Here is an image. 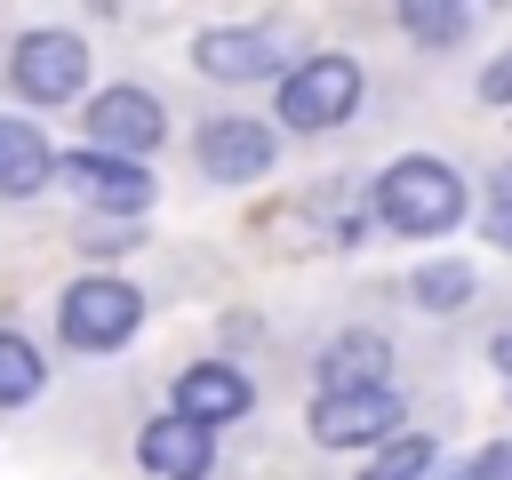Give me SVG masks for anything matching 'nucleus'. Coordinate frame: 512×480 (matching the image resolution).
Segmentation results:
<instances>
[{
	"instance_id": "nucleus-1",
	"label": "nucleus",
	"mask_w": 512,
	"mask_h": 480,
	"mask_svg": "<svg viewBox=\"0 0 512 480\" xmlns=\"http://www.w3.org/2000/svg\"><path fill=\"white\" fill-rule=\"evenodd\" d=\"M376 216H384L392 232H448V224L464 216V176H456L448 160L408 152V160H392V168L376 176Z\"/></svg>"
},
{
	"instance_id": "nucleus-2",
	"label": "nucleus",
	"mask_w": 512,
	"mask_h": 480,
	"mask_svg": "<svg viewBox=\"0 0 512 480\" xmlns=\"http://www.w3.org/2000/svg\"><path fill=\"white\" fill-rule=\"evenodd\" d=\"M352 104H360V64H352V56H304V64L280 80V120L304 128V136L352 120Z\"/></svg>"
},
{
	"instance_id": "nucleus-3",
	"label": "nucleus",
	"mask_w": 512,
	"mask_h": 480,
	"mask_svg": "<svg viewBox=\"0 0 512 480\" xmlns=\"http://www.w3.org/2000/svg\"><path fill=\"white\" fill-rule=\"evenodd\" d=\"M136 320H144V296H136L128 280H72V288H64V312H56L64 344H80V352H112V344H128Z\"/></svg>"
},
{
	"instance_id": "nucleus-4",
	"label": "nucleus",
	"mask_w": 512,
	"mask_h": 480,
	"mask_svg": "<svg viewBox=\"0 0 512 480\" xmlns=\"http://www.w3.org/2000/svg\"><path fill=\"white\" fill-rule=\"evenodd\" d=\"M400 424V392L392 384H368V392H320L312 400V440L320 448H360V440H384ZM400 440V432H392Z\"/></svg>"
},
{
	"instance_id": "nucleus-5",
	"label": "nucleus",
	"mask_w": 512,
	"mask_h": 480,
	"mask_svg": "<svg viewBox=\"0 0 512 480\" xmlns=\"http://www.w3.org/2000/svg\"><path fill=\"white\" fill-rule=\"evenodd\" d=\"M8 72H16V88H24L32 104H64V96H80V80H88V48H80L72 32H32Z\"/></svg>"
},
{
	"instance_id": "nucleus-6",
	"label": "nucleus",
	"mask_w": 512,
	"mask_h": 480,
	"mask_svg": "<svg viewBox=\"0 0 512 480\" xmlns=\"http://www.w3.org/2000/svg\"><path fill=\"white\" fill-rule=\"evenodd\" d=\"M88 136H96L112 160H136V152H152V144L168 136V120H160V104H152L144 88H104V96L88 104Z\"/></svg>"
},
{
	"instance_id": "nucleus-7",
	"label": "nucleus",
	"mask_w": 512,
	"mask_h": 480,
	"mask_svg": "<svg viewBox=\"0 0 512 480\" xmlns=\"http://www.w3.org/2000/svg\"><path fill=\"white\" fill-rule=\"evenodd\" d=\"M200 168H208L216 184H256V176L272 168V128H264V120H240V112L208 120V128H200Z\"/></svg>"
},
{
	"instance_id": "nucleus-8",
	"label": "nucleus",
	"mask_w": 512,
	"mask_h": 480,
	"mask_svg": "<svg viewBox=\"0 0 512 480\" xmlns=\"http://www.w3.org/2000/svg\"><path fill=\"white\" fill-rule=\"evenodd\" d=\"M64 184H72L88 208H112V216L152 208V176H144L136 160H112V152H72V160H64Z\"/></svg>"
},
{
	"instance_id": "nucleus-9",
	"label": "nucleus",
	"mask_w": 512,
	"mask_h": 480,
	"mask_svg": "<svg viewBox=\"0 0 512 480\" xmlns=\"http://www.w3.org/2000/svg\"><path fill=\"white\" fill-rule=\"evenodd\" d=\"M136 456H144L160 480H208V464H216L208 424H192V416H160V424H144Z\"/></svg>"
},
{
	"instance_id": "nucleus-10",
	"label": "nucleus",
	"mask_w": 512,
	"mask_h": 480,
	"mask_svg": "<svg viewBox=\"0 0 512 480\" xmlns=\"http://www.w3.org/2000/svg\"><path fill=\"white\" fill-rule=\"evenodd\" d=\"M240 408H248V376H240V368L200 360V368L176 376V416H192V424H224V416H240Z\"/></svg>"
},
{
	"instance_id": "nucleus-11",
	"label": "nucleus",
	"mask_w": 512,
	"mask_h": 480,
	"mask_svg": "<svg viewBox=\"0 0 512 480\" xmlns=\"http://www.w3.org/2000/svg\"><path fill=\"white\" fill-rule=\"evenodd\" d=\"M56 176V152L32 120H0V200H32Z\"/></svg>"
},
{
	"instance_id": "nucleus-12",
	"label": "nucleus",
	"mask_w": 512,
	"mask_h": 480,
	"mask_svg": "<svg viewBox=\"0 0 512 480\" xmlns=\"http://www.w3.org/2000/svg\"><path fill=\"white\" fill-rule=\"evenodd\" d=\"M192 64L208 80H264L272 72V48H264V32H200Z\"/></svg>"
},
{
	"instance_id": "nucleus-13",
	"label": "nucleus",
	"mask_w": 512,
	"mask_h": 480,
	"mask_svg": "<svg viewBox=\"0 0 512 480\" xmlns=\"http://www.w3.org/2000/svg\"><path fill=\"white\" fill-rule=\"evenodd\" d=\"M384 368H392V352L376 336H344L320 352V376H328L320 392H368V384H384Z\"/></svg>"
},
{
	"instance_id": "nucleus-14",
	"label": "nucleus",
	"mask_w": 512,
	"mask_h": 480,
	"mask_svg": "<svg viewBox=\"0 0 512 480\" xmlns=\"http://www.w3.org/2000/svg\"><path fill=\"white\" fill-rule=\"evenodd\" d=\"M32 392H40V352L16 328H0V408H24Z\"/></svg>"
},
{
	"instance_id": "nucleus-15",
	"label": "nucleus",
	"mask_w": 512,
	"mask_h": 480,
	"mask_svg": "<svg viewBox=\"0 0 512 480\" xmlns=\"http://www.w3.org/2000/svg\"><path fill=\"white\" fill-rule=\"evenodd\" d=\"M424 464H432V440L400 432V440H384V456H376L360 480H424Z\"/></svg>"
},
{
	"instance_id": "nucleus-16",
	"label": "nucleus",
	"mask_w": 512,
	"mask_h": 480,
	"mask_svg": "<svg viewBox=\"0 0 512 480\" xmlns=\"http://www.w3.org/2000/svg\"><path fill=\"white\" fill-rule=\"evenodd\" d=\"M400 24H408L424 48H448V40H464L472 16H464V8H400Z\"/></svg>"
},
{
	"instance_id": "nucleus-17",
	"label": "nucleus",
	"mask_w": 512,
	"mask_h": 480,
	"mask_svg": "<svg viewBox=\"0 0 512 480\" xmlns=\"http://www.w3.org/2000/svg\"><path fill=\"white\" fill-rule=\"evenodd\" d=\"M464 296H472V272H464V264H424V272H416V304H440V312H448V304H464Z\"/></svg>"
},
{
	"instance_id": "nucleus-18",
	"label": "nucleus",
	"mask_w": 512,
	"mask_h": 480,
	"mask_svg": "<svg viewBox=\"0 0 512 480\" xmlns=\"http://www.w3.org/2000/svg\"><path fill=\"white\" fill-rule=\"evenodd\" d=\"M448 480H512V440H504V448H480V456H472V464H456Z\"/></svg>"
},
{
	"instance_id": "nucleus-19",
	"label": "nucleus",
	"mask_w": 512,
	"mask_h": 480,
	"mask_svg": "<svg viewBox=\"0 0 512 480\" xmlns=\"http://www.w3.org/2000/svg\"><path fill=\"white\" fill-rule=\"evenodd\" d=\"M480 96H488V104H512V56H496V64L480 72Z\"/></svg>"
},
{
	"instance_id": "nucleus-20",
	"label": "nucleus",
	"mask_w": 512,
	"mask_h": 480,
	"mask_svg": "<svg viewBox=\"0 0 512 480\" xmlns=\"http://www.w3.org/2000/svg\"><path fill=\"white\" fill-rule=\"evenodd\" d=\"M488 240L512 248V176H504V192H496V208H488Z\"/></svg>"
},
{
	"instance_id": "nucleus-21",
	"label": "nucleus",
	"mask_w": 512,
	"mask_h": 480,
	"mask_svg": "<svg viewBox=\"0 0 512 480\" xmlns=\"http://www.w3.org/2000/svg\"><path fill=\"white\" fill-rule=\"evenodd\" d=\"M496 376H504V392H512V328L496 336Z\"/></svg>"
}]
</instances>
